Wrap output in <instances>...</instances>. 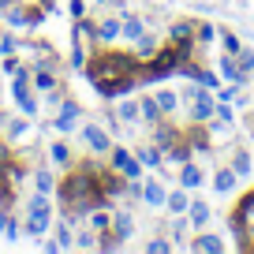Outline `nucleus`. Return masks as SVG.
Returning <instances> with one entry per match:
<instances>
[{"instance_id":"obj_1","label":"nucleus","mask_w":254,"mask_h":254,"mask_svg":"<svg viewBox=\"0 0 254 254\" xmlns=\"http://www.w3.org/2000/svg\"><path fill=\"white\" fill-rule=\"evenodd\" d=\"M138 67V56H127V53H101L94 64H86V75H90V82H112V79H120V75H131Z\"/></svg>"},{"instance_id":"obj_2","label":"nucleus","mask_w":254,"mask_h":254,"mask_svg":"<svg viewBox=\"0 0 254 254\" xmlns=\"http://www.w3.org/2000/svg\"><path fill=\"white\" fill-rule=\"evenodd\" d=\"M180 67H183V49H165V53H157L146 64L142 79H168V75L180 71Z\"/></svg>"},{"instance_id":"obj_3","label":"nucleus","mask_w":254,"mask_h":254,"mask_svg":"<svg viewBox=\"0 0 254 254\" xmlns=\"http://www.w3.org/2000/svg\"><path fill=\"white\" fill-rule=\"evenodd\" d=\"M49 217H53V206H49L45 194H38V198L30 202V217H26V236H41V232L49 228Z\"/></svg>"},{"instance_id":"obj_4","label":"nucleus","mask_w":254,"mask_h":254,"mask_svg":"<svg viewBox=\"0 0 254 254\" xmlns=\"http://www.w3.org/2000/svg\"><path fill=\"white\" fill-rule=\"evenodd\" d=\"M112 165H116V172H120V176H127L131 183H138V180H142V161H138V157H131V153L124 150V146H120V150H112Z\"/></svg>"},{"instance_id":"obj_5","label":"nucleus","mask_w":254,"mask_h":254,"mask_svg":"<svg viewBox=\"0 0 254 254\" xmlns=\"http://www.w3.org/2000/svg\"><path fill=\"white\" fill-rule=\"evenodd\" d=\"M138 86V79H131V75H120V79H112V82H97V94L101 97H127L131 90Z\"/></svg>"},{"instance_id":"obj_6","label":"nucleus","mask_w":254,"mask_h":254,"mask_svg":"<svg viewBox=\"0 0 254 254\" xmlns=\"http://www.w3.org/2000/svg\"><path fill=\"white\" fill-rule=\"evenodd\" d=\"M11 94H15V101L23 105V112H30V116L38 112V101H34V94H30V75H26V71L15 75V86H11Z\"/></svg>"},{"instance_id":"obj_7","label":"nucleus","mask_w":254,"mask_h":254,"mask_svg":"<svg viewBox=\"0 0 254 254\" xmlns=\"http://www.w3.org/2000/svg\"><path fill=\"white\" fill-rule=\"evenodd\" d=\"M82 138H86V146H90L94 153L112 150V142H109V131H101L97 124H86V127H82Z\"/></svg>"},{"instance_id":"obj_8","label":"nucleus","mask_w":254,"mask_h":254,"mask_svg":"<svg viewBox=\"0 0 254 254\" xmlns=\"http://www.w3.org/2000/svg\"><path fill=\"white\" fill-rule=\"evenodd\" d=\"M131 232H135V224H131V217H127V213H112V228H109V236H116L120 243H124V239L131 236Z\"/></svg>"},{"instance_id":"obj_9","label":"nucleus","mask_w":254,"mask_h":254,"mask_svg":"<svg viewBox=\"0 0 254 254\" xmlns=\"http://www.w3.org/2000/svg\"><path fill=\"white\" fill-rule=\"evenodd\" d=\"M75 116H79V105H75V101L60 105V116H56V127H60V131H71V127H75Z\"/></svg>"},{"instance_id":"obj_10","label":"nucleus","mask_w":254,"mask_h":254,"mask_svg":"<svg viewBox=\"0 0 254 254\" xmlns=\"http://www.w3.org/2000/svg\"><path fill=\"white\" fill-rule=\"evenodd\" d=\"M142 198L146 202H150V206H165V198H168V194H165V190H161V183H142Z\"/></svg>"},{"instance_id":"obj_11","label":"nucleus","mask_w":254,"mask_h":254,"mask_svg":"<svg viewBox=\"0 0 254 254\" xmlns=\"http://www.w3.org/2000/svg\"><path fill=\"white\" fill-rule=\"evenodd\" d=\"M120 34H127L131 41H138V38H142V19H138V15H127L124 23H120Z\"/></svg>"},{"instance_id":"obj_12","label":"nucleus","mask_w":254,"mask_h":254,"mask_svg":"<svg viewBox=\"0 0 254 254\" xmlns=\"http://www.w3.org/2000/svg\"><path fill=\"white\" fill-rule=\"evenodd\" d=\"M180 183H183V190H187V187H198V183H202V172H198V168H194V165H187V161H183Z\"/></svg>"},{"instance_id":"obj_13","label":"nucleus","mask_w":254,"mask_h":254,"mask_svg":"<svg viewBox=\"0 0 254 254\" xmlns=\"http://www.w3.org/2000/svg\"><path fill=\"white\" fill-rule=\"evenodd\" d=\"M213 187L217 190H232L236 187V168H221V172L213 176Z\"/></svg>"},{"instance_id":"obj_14","label":"nucleus","mask_w":254,"mask_h":254,"mask_svg":"<svg viewBox=\"0 0 254 254\" xmlns=\"http://www.w3.org/2000/svg\"><path fill=\"white\" fill-rule=\"evenodd\" d=\"M206 221H209V206H206V202H190V224L202 228Z\"/></svg>"},{"instance_id":"obj_15","label":"nucleus","mask_w":254,"mask_h":254,"mask_svg":"<svg viewBox=\"0 0 254 254\" xmlns=\"http://www.w3.org/2000/svg\"><path fill=\"white\" fill-rule=\"evenodd\" d=\"M165 206L172 209V213H187L190 202H187V194H183V190H176V194H168V198H165Z\"/></svg>"},{"instance_id":"obj_16","label":"nucleus","mask_w":254,"mask_h":254,"mask_svg":"<svg viewBox=\"0 0 254 254\" xmlns=\"http://www.w3.org/2000/svg\"><path fill=\"white\" fill-rule=\"evenodd\" d=\"M221 71L228 75L232 82H243V79H247V75H243V67H239V64L232 60V56H224V60H221Z\"/></svg>"},{"instance_id":"obj_17","label":"nucleus","mask_w":254,"mask_h":254,"mask_svg":"<svg viewBox=\"0 0 254 254\" xmlns=\"http://www.w3.org/2000/svg\"><path fill=\"white\" fill-rule=\"evenodd\" d=\"M90 224H94L101 236H109V228H112V217L109 213H97V209H90Z\"/></svg>"},{"instance_id":"obj_18","label":"nucleus","mask_w":254,"mask_h":254,"mask_svg":"<svg viewBox=\"0 0 254 254\" xmlns=\"http://www.w3.org/2000/svg\"><path fill=\"white\" fill-rule=\"evenodd\" d=\"M221 239H217V236H198V239H194V251H206V254H213V251H221Z\"/></svg>"},{"instance_id":"obj_19","label":"nucleus","mask_w":254,"mask_h":254,"mask_svg":"<svg viewBox=\"0 0 254 254\" xmlns=\"http://www.w3.org/2000/svg\"><path fill=\"white\" fill-rule=\"evenodd\" d=\"M116 34H120V23H116V19H105V23L97 26V38H101V41H112Z\"/></svg>"},{"instance_id":"obj_20","label":"nucleus","mask_w":254,"mask_h":254,"mask_svg":"<svg viewBox=\"0 0 254 254\" xmlns=\"http://www.w3.org/2000/svg\"><path fill=\"white\" fill-rule=\"evenodd\" d=\"M194 26H198V23H176V26H172V41H190Z\"/></svg>"},{"instance_id":"obj_21","label":"nucleus","mask_w":254,"mask_h":254,"mask_svg":"<svg viewBox=\"0 0 254 254\" xmlns=\"http://www.w3.org/2000/svg\"><path fill=\"white\" fill-rule=\"evenodd\" d=\"M157 142H161V146H165V150H172V146H176V142H180V135H176L172 127H157Z\"/></svg>"},{"instance_id":"obj_22","label":"nucleus","mask_w":254,"mask_h":254,"mask_svg":"<svg viewBox=\"0 0 254 254\" xmlns=\"http://www.w3.org/2000/svg\"><path fill=\"white\" fill-rule=\"evenodd\" d=\"M34 86H38V90H53V86H56L53 71H45V67H41V71H34Z\"/></svg>"},{"instance_id":"obj_23","label":"nucleus","mask_w":254,"mask_h":254,"mask_svg":"<svg viewBox=\"0 0 254 254\" xmlns=\"http://www.w3.org/2000/svg\"><path fill=\"white\" fill-rule=\"evenodd\" d=\"M157 105H161V112L168 116V112H172L180 101H176V94H168V90H157Z\"/></svg>"},{"instance_id":"obj_24","label":"nucleus","mask_w":254,"mask_h":254,"mask_svg":"<svg viewBox=\"0 0 254 254\" xmlns=\"http://www.w3.org/2000/svg\"><path fill=\"white\" fill-rule=\"evenodd\" d=\"M142 112H146V120H161L165 112H161V105H157V97H146L142 101Z\"/></svg>"},{"instance_id":"obj_25","label":"nucleus","mask_w":254,"mask_h":254,"mask_svg":"<svg viewBox=\"0 0 254 254\" xmlns=\"http://www.w3.org/2000/svg\"><path fill=\"white\" fill-rule=\"evenodd\" d=\"M232 168H236V176H251V157L239 150V153H236V161H232Z\"/></svg>"},{"instance_id":"obj_26","label":"nucleus","mask_w":254,"mask_h":254,"mask_svg":"<svg viewBox=\"0 0 254 254\" xmlns=\"http://www.w3.org/2000/svg\"><path fill=\"white\" fill-rule=\"evenodd\" d=\"M168 157H172V161H190V146L187 142H176L172 150H168Z\"/></svg>"},{"instance_id":"obj_27","label":"nucleus","mask_w":254,"mask_h":254,"mask_svg":"<svg viewBox=\"0 0 254 254\" xmlns=\"http://www.w3.org/2000/svg\"><path fill=\"white\" fill-rule=\"evenodd\" d=\"M34 183H38V194H49V190H53V176H49V172H38Z\"/></svg>"},{"instance_id":"obj_28","label":"nucleus","mask_w":254,"mask_h":254,"mask_svg":"<svg viewBox=\"0 0 254 254\" xmlns=\"http://www.w3.org/2000/svg\"><path fill=\"white\" fill-rule=\"evenodd\" d=\"M53 161H56V165H67V161H71V153H67V146H64V142L53 146Z\"/></svg>"},{"instance_id":"obj_29","label":"nucleus","mask_w":254,"mask_h":254,"mask_svg":"<svg viewBox=\"0 0 254 254\" xmlns=\"http://www.w3.org/2000/svg\"><path fill=\"white\" fill-rule=\"evenodd\" d=\"M120 120H138V105H131V101H124L120 105V112H116Z\"/></svg>"},{"instance_id":"obj_30","label":"nucleus","mask_w":254,"mask_h":254,"mask_svg":"<svg viewBox=\"0 0 254 254\" xmlns=\"http://www.w3.org/2000/svg\"><path fill=\"white\" fill-rule=\"evenodd\" d=\"M138 161L142 165H161V153L157 150H138Z\"/></svg>"},{"instance_id":"obj_31","label":"nucleus","mask_w":254,"mask_h":254,"mask_svg":"<svg viewBox=\"0 0 254 254\" xmlns=\"http://www.w3.org/2000/svg\"><path fill=\"white\" fill-rule=\"evenodd\" d=\"M11 53H15V38L0 34V56H11Z\"/></svg>"},{"instance_id":"obj_32","label":"nucleus","mask_w":254,"mask_h":254,"mask_svg":"<svg viewBox=\"0 0 254 254\" xmlns=\"http://www.w3.org/2000/svg\"><path fill=\"white\" fill-rule=\"evenodd\" d=\"M60 247H71V228H67V221L60 224V239H56Z\"/></svg>"},{"instance_id":"obj_33","label":"nucleus","mask_w":254,"mask_h":254,"mask_svg":"<svg viewBox=\"0 0 254 254\" xmlns=\"http://www.w3.org/2000/svg\"><path fill=\"white\" fill-rule=\"evenodd\" d=\"M26 19H30V15H26V11H19V8H11V11H8V23H15V26H19V23H26Z\"/></svg>"},{"instance_id":"obj_34","label":"nucleus","mask_w":254,"mask_h":254,"mask_svg":"<svg viewBox=\"0 0 254 254\" xmlns=\"http://www.w3.org/2000/svg\"><path fill=\"white\" fill-rule=\"evenodd\" d=\"M4 71H8V75H19V64L11 60V56H4Z\"/></svg>"},{"instance_id":"obj_35","label":"nucleus","mask_w":254,"mask_h":254,"mask_svg":"<svg viewBox=\"0 0 254 254\" xmlns=\"http://www.w3.org/2000/svg\"><path fill=\"white\" fill-rule=\"evenodd\" d=\"M146 251H150V254H157V251H168V243H165V239H153V243L146 247Z\"/></svg>"},{"instance_id":"obj_36","label":"nucleus","mask_w":254,"mask_h":254,"mask_svg":"<svg viewBox=\"0 0 254 254\" xmlns=\"http://www.w3.org/2000/svg\"><path fill=\"white\" fill-rule=\"evenodd\" d=\"M224 49H228V53H239V41L232 38V34H224Z\"/></svg>"},{"instance_id":"obj_37","label":"nucleus","mask_w":254,"mask_h":254,"mask_svg":"<svg viewBox=\"0 0 254 254\" xmlns=\"http://www.w3.org/2000/svg\"><path fill=\"white\" fill-rule=\"evenodd\" d=\"M15 232H19V224L8 217V224H4V236H8V239H15Z\"/></svg>"},{"instance_id":"obj_38","label":"nucleus","mask_w":254,"mask_h":254,"mask_svg":"<svg viewBox=\"0 0 254 254\" xmlns=\"http://www.w3.org/2000/svg\"><path fill=\"white\" fill-rule=\"evenodd\" d=\"M213 116L217 120H232V109H228V105H221V109H213Z\"/></svg>"},{"instance_id":"obj_39","label":"nucleus","mask_w":254,"mask_h":254,"mask_svg":"<svg viewBox=\"0 0 254 254\" xmlns=\"http://www.w3.org/2000/svg\"><path fill=\"white\" fill-rule=\"evenodd\" d=\"M198 38H202V41H209V38H213V30H209L206 23H198Z\"/></svg>"},{"instance_id":"obj_40","label":"nucleus","mask_w":254,"mask_h":254,"mask_svg":"<svg viewBox=\"0 0 254 254\" xmlns=\"http://www.w3.org/2000/svg\"><path fill=\"white\" fill-rule=\"evenodd\" d=\"M71 15H82V0H71Z\"/></svg>"},{"instance_id":"obj_41","label":"nucleus","mask_w":254,"mask_h":254,"mask_svg":"<svg viewBox=\"0 0 254 254\" xmlns=\"http://www.w3.org/2000/svg\"><path fill=\"white\" fill-rule=\"evenodd\" d=\"M4 161H8V146L0 142V165H4Z\"/></svg>"},{"instance_id":"obj_42","label":"nucleus","mask_w":254,"mask_h":254,"mask_svg":"<svg viewBox=\"0 0 254 254\" xmlns=\"http://www.w3.org/2000/svg\"><path fill=\"white\" fill-rule=\"evenodd\" d=\"M4 224H8V213H4V209H0V232H4Z\"/></svg>"},{"instance_id":"obj_43","label":"nucleus","mask_w":254,"mask_h":254,"mask_svg":"<svg viewBox=\"0 0 254 254\" xmlns=\"http://www.w3.org/2000/svg\"><path fill=\"white\" fill-rule=\"evenodd\" d=\"M0 8H11V0H0Z\"/></svg>"}]
</instances>
